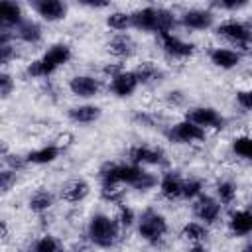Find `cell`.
<instances>
[{
	"label": "cell",
	"instance_id": "6da1fadb",
	"mask_svg": "<svg viewBox=\"0 0 252 252\" xmlns=\"http://www.w3.org/2000/svg\"><path fill=\"white\" fill-rule=\"evenodd\" d=\"M173 18L167 10H156V8H144V10H138L134 16H132V24L138 26V28H144V30H158L159 33L161 32H169V26H171Z\"/></svg>",
	"mask_w": 252,
	"mask_h": 252
},
{
	"label": "cell",
	"instance_id": "7a4b0ae2",
	"mask_svg": "<svg viewBox=\"0 0 252 252\" xmlns=\"http://www.w3.org/2000/svg\"><path fill=\"white\" fill-rule=\"evenodd\" d=\"M69 47L67 45H53L39 61H35L32 67H30V73L32 75H49L53 73L59 65H63L67 59H69Z\"/></svg>",
	"mask_w": 252,
	"mask_h": 252
},
{
	"label": "cell",
	"instance_id": "3957f363",
	"mask_svg": "<svg viewBox=\"0 0 252 252\" xmlns=\"http://www.w3.org/2000/svg\"><path fill=\"white\" fill-rule=\"evenodd\" d=\"M89 236L98 246H110L116 238V224L102 215H96L89 224Z\"/></svg>",
	"mask_w": 252,
	"mask_h": 252
},
{
	"label": "cell",
	"instance_id": "277c9868",
	"mask_svg": "<svg viewBox=\"0 0 252 252\" xmlns=\"http://www.w3.org/2000/svg\"><path fill=\"white\" fill-rule=\"evenodd\" d=\"M165 232V220L158 213H146L140 222V234L146 240H158Z\"/></svg>",
	"mask_w": 252,
	"mask_h": 252
},
{
	"label": "cell",
	"instance_id": "5b68a950",
	"mask_svg": "<svg viewBox=\"0 0 252 252\" xmlns=\"http://www.w3.org/2000/svg\"><path fill=\"white\" fill-rule=\"evenodd\" d=\"M35 10L39 12V16H43L45 20L49 22H55V20H61L65 16V4H61L59 0H39L33 4Z\"/></svg>",
	"mask_w": 252,
	"mask_h": 252
},
{
	"label": "cell",
	"instance_id": "8992f818",
	"mask_svg": "<svg viewBox=\"0 0 252 252\" xmlns=\"http://www.w3.org/2000/svg\"><path fill=\"white\" fill-rule=\"evenodd\" d=\"M138 81H140V77L136 73H118L112 79V91L118 96H128L130 93H134Z\"/></svg>",
	"mask_w": 252,
	"mask_h": 252
},
{
	"label": "cell",
	"instance_id": "52a82bcc",
	"mask_svg": "<svg viewBox=\"0 0 252 252\" xmlns=\"http://www.w3.org/2000/svg\"><path fill=\"white\" fill-rule=\"evenodd\" d=\"M189 122L197 124V126H215L219 128V124H222V118L217 114V110L213 108H195L193 112H189Z\"/></svg>",
	"mask_w": 252,
	"mask_h": 252
},
{
	"label": "cell",
	"instance_id": "ba28073f",
	"mask_svg": "<svg viewBox=\"0 0 252 252\" xmlns=\"http://www.w3.org/2000/svg\"><path fill=\"white\" fill-rule=\"evenodd\" d=\"M171 136H173L175 140H179V142H193V140H201V138L205 136V132H203L201 126H197V124H193V122L187 120V122L177 124V126L173 128Z\"/></svg>",
	"mask_w": 252,
	"mask_h": 252
},
{
	"label": "cell",
	"instance_id": "9c48e42d",
	"mask_svg": "<svg viewBox=\"0 0 252 252\" xmlns=\"http://www.w3.org/2000/svg\"><path fill=\"white\" fill-rule=\"evenodd\" d=\"M161 41H163V47L171 53V55H179V57H185L193 51V45L191 43H185L181 41L179 37L171 35L169 32H161Z\"/></svg>",
	"mask_w": 252,
	"mask_h": 252
},
{
	"label": "cell",
	"instance_id": "30bf717a",
	"mask_svg": "<svg viewBox=\"0 0 252 252\" xmlns=\"http://www.w3.org/2000/svg\"><path fill=\"white\" fill-rule=\"evenodd\" d=\"M69 87L77 96H94L98 91V83L93 77H75L71 79Z\"/></svg>",
	"mask_w": 252,
	"mask_h": 252
},
{
	"label": "cell",
	"instance_id": "8fae6325",
	"mask_svg": "<svg viewBox=\"0 0 252 252\" xmlns=\"http://www.w3.org/2000/svg\"><path fill=\"white\" fill-rule=\"evenodd\" d=\"M219 32H220L222 35H226L228 39H232V41L244 43V41L250 39V30H248L244 24H240V22H226V24H222V26L219 28Z\"/></svg>",
	"mask_w": 252,
	"mask_h": 252
},
{
	"label": "cell",
	"instance_id": "7c38bea8",
	"mask_svg": "<svg viewBox=\"0 0 252 252\" xmlns=\"http://www.w3.org/2000/svg\"><path fill=\"white\" fill-rule=\"evenodd\" d=\"M211 22H213V14L205 12V10H189L183 14V24L189 28H195V30H203V28L211 26Z\"/></svg>",
	"mask_w": 252,
	"mask_h": 252
},
{
	"label": "cell",
	"instance_id": "4fadbf2b",
	"mask_svg": "<svg viewBox=\"0 0 252 252\" xmlns=\"http://www.w3.org/2000/svg\"><path fill=\"white\" fill-rule=\"evenodd\" d=\"M0 20L2 24H8V26H14V24H22V10L16 2H10V0H4L0 2Z\"/></svg>",
	"mask_w": 252,
	"mask_h": 252
},
{
	"label": "cell",
	"instance_id": "5bb4252c",
	"mask_svg": "<svg viewBox=\"0 0 252 252\" xmlns=\"http://www.w3.org/2000/svg\"><path fill=\"white\" fill-rule=\"evenodd\" d=\"M195 213H197L199 219L211 222V220H215L217 215H219V205H217V201H213L211 197H201V199L197 201V205H195Z\"/></svg>",
	"mask_w": 252,
	"mask_h": 252
},
{
	"label": "cell",
	"instance_id": "9a60e30c",
	"mask_svg": "<svg viewBox=\"0 0 252 252\" xmlns=\"http://www.w3.org/2000/svg\"><path fill=\"white\" fill-rule=\"evenodd\" d=\"M230 228L236 234H248L252 232V213L250 211H238L230 219Z\"/></svg>",
	"mask_w": 252,
	"mask_h": 252
},
{
	"label": "cell",
	"instance_id": "2e32d148",
	"mask_svg": "<svg viewBox=\"0 0 252 252\" xmlns=\"http://www.w3.org/2000/svg\"><path fill=\"white\" fill-rule=\"evenodd\" d=\"M211 59H213L215 65H219L222 69H230V67H234L240 61V55L230 51V49H215L211 53Z\"/></svg>",
	"mask_w": 252,
	"mask_h": 252
},
{
	"label": "cell",
	"instance_id": "e0dca14e",
	"mask_svg": "<svg viewBox=\"0 0 252 252\" xmlns=\"http://www.w3.org/2000/svg\"><path fill=\"white\" fill-rule=\"evenodd\" d=\"M100 116V110L96 106H77L71 110V118L77 122H93Z\"/></svg>",
	"mask_w": 252,
	"mask_h": 252
},
{
	"label": "cell",
	"instance_id": "ac0fdd59",
	"mask_svg": "<svg viewBox=\"0 0 252 252\" xmlns=\"http://www.w3.org/2000/svg\"><path fill=\"white\" fill-rule=\"evenodd\" d=\"M132 159L142 161V163H158L161 159V154L158 150H150V148H134L132 150Z\"/></svg>",
	"mask_w": 252,
	"mask_h": 252
},
{
	"label": "cell",
	"instance_id": "d6986e66",
	"mask_svg": "<svg viewBox=\"0 0 252 252\" xmlns=\"http://www.w3.org/2000/svg\"><path fill=\"white\" fill-rule=\"evenodd\" d=\"M161 193L165 195V197H179V195H183V183L177 179V177H173V175H167L163 181H161Z\"/></svg>",
	"mask_w": 252,
	"mask_h": 252
},
{
	"label": "cell",
	"instance_id": "ffe728a7",
	"mask_svg": "<svg viewBox=\"0 0 252 252\" xmlns=\"http://www.w3.org/2000/svg\"><path fill=\"white\" fill-rule=\"evenodd\" d=\"M57 154H59V150L55 146H47V148H41L37 152H32L28 156V159L33 163H47V161H53L57 158Z\"/></svg>",
	"mask_w": 252,
	"mask_h": 252
},
{
	"label": "cell",
	"instance_id": "44dd1931",
	"mask_svg": "<svg viewBox=\"0 0 252 252\" xmlns=\"http://www.w3.org/2000/svg\"><path fill=\"white\" fill-rule=\"evenodd\" d=\"M18 35L24 39V41H37L41 32H39V26L33 24V22H22L18 26Z\"/></svg>",
	"mask_w": 252,
	"mask_h": 252
},
{
	"label": "cell",
	"instance_id": "7402d4cb",
	"mask_svg": "<svg viewBox=\"0 0 252 252\" xmlns=\"http://www.w3.org/2000/svg\"><path fill=\"white\" fill-rule=\"evenodd\" d=\"M87 191H89L87 183H83V181H75L73 185H69V187L65 189L63 197H65L67 201H79V199H83V197L87 195Z\"/></svg>",
	"mask_w": 252,
	"mask_h": 252
},
{
	"label": "cell",
	"instance_id": "603a6c76",
	"mask_svg": "<svg viewBox=\"0 0 252 252\" xmlns=\"http://www.w3.org/2000/svg\"><path fill=\"white\" fill-rule=\"evenodd\" d=\"M234 152L246 159H252V138H236L232 144Z\"/></svg>",
	"mask_w": 252,
	"mask_h": 252
},
{
	"label": "cell",
	"instance_id": "cb8c5ba5",
	"mask_svg": "<svg viewBox=\"0 0 252 252\" xmlns=\"http://www.w3.org/2000/svg\"><path fill=\"white\" fill-rule=\"evenodd\" d=\"M49 205H51V195L45 193V191H39V193H35V195L30 199V207H32L33 211H43V209H47Z\"/></svg>",
	"mask_w": 252,
	"mask_h": 252
},
{
	"label": "cell",
	"instance_id": "d4e9b609",
	"mask_svg": "<svg viewBox=\"0 0 252 252\" xmlns=\"http://www.w3.org/2000/svg\"><path fill=\"white\" fill-rule=\"evenodd\" d=\"M130 22H132V16L122 14V12H116V14H110L108 16V26L114 28V30H124Z\"/></svg>",
	"mask_w": 252,
	"mask_h": 252
},
{
	"label": "cell",
	"instance_id": "484cf974",
	"mask_svg": "<svg viewBox=\"0 0 252 252\" xmlns=\"http://www.w3.org/2000/svg\"><path fill=\"white\" fill-rule=\"evenodd\" d=\"M185 236L191 238V240H203L207 236V230L201 224H197V222H189L185 226Z\"/></svg>",
	"mask_w": 252,
	"mask_h": 252
},
{
	"label": "cell",
	"instance_id": "4316f807",
	"mask_svg": "<svg viewBox=\"0 0 252 252\" xmlns=\"http://www.w3.org/2000/svg\"><path fill=\"white\" fill-rule=\"evenodd\" d=\"M35 252H59V246H57V242L51 236H43L35 244Z\"/></svg>",
	"mask_w": 252,
	"mask_h": 252
},
{
	"label": "cell",
	"instance_id": "83f0119b",
	"mask_svg": "<svg viewBox=\"0 0 252 252\" xmlns=\"http://www.w3.org/2000/svg\"><path fill=\"white\" fill-rule=\"evenodd\" d=\"M110 49H112L114 53H118V55H122V53H128V51H130V39H128V37H124V35H120V37L112 39V43H110Z\"/></svg>",
	"mask_w": 252,
	"mask_h": 252
},
{
	"label": "cell",
	"instance_id": "f1b7e54d",
	"mask_svg": "<svg viewBox=\"0 0 252 252\" xmlns=\"http://www.w3.org/2000/svg\"><path fill=\"white\" fill-rule=\"evenodd\" d=\"M217 191H219L220 201H224V203H230V201L234 199V187H232L230 183H220Z\"/></svg>",
	"mask_w": 252,
	"mask_h": 252
},
{
	"label": "cell",
	"instance_id": "f546056e",
	"mask_svg": "<svg viewBox=\"0 0 252 252\" xmlns=\"http://www.w3.org/2000/svg\"><path fill=\"white\" fill-rule=\"evenodd\" d=\"M199 189H201V183H199V181L183 183V195H185V197H193V195H197Z\"/></svg>",
	"mask_w": 252,
	"mask_h": 252
},
{
	"label": "cell",
	"instance_id": "4dcf8cb0",
	"mask_svg": "<svg viewBox=\"0 0 252 252\" xmlns=\"http://www.w3.org/2000/svg\"><path fill=\"white\" fill-rule=\"evenodd\" d=\"M238 102L244 108H252V91H240L238 93Z\"/></svg>",
	"mask_w": 252,
	"mask_h": 252
},
{
	"label": "cell",
	"instance_id": "1f68e13d",
	"mask_svg": "<svg viewBox=\"0 0 252 252\" xmlns=\"http://www.w3.org/2000/svg\"><path fill=\"white\" fill-rule=\"evenodd\" d=\"M0 83H2V94H4V96H8V93H10V87H12V81H10V77H8V75H2Z\"/></svg>",
	"mask_w": 252,
	"mask_h": 252
},
{
	"label": "cell",
	"instance_id": "d6a6232c",
	"mask_svg": "<svg viewBox=\"0 0 252 252\" xmlns=\"http://www.w3.org/2000/svg\"><path fill=\"white\" fill-rule=\"evenodd\" d=\"M122 222H124V224H130V222H132V211H130V209H124V213H122Z\"/></svg>",
	"mask_w": 252,
	"mask_h": 252
},
{
	"label": "cell",
	"instance_id": "836d02e7",
	"mask_svg": "<svg viewBox=\"0 0 252 252\" xmlns=\"http://www.w3.org/2000/svg\"><path fill=\"white\" fill-rule=\"evenodd\" d=\"M191 252H205V250H203V246H195Z\"/></svg>",
	"mask_w": 252,
	"mask_h": 252
},
{
	"label": "cell",
	"instance_id": "e575fe53",
	"mask_svg": "<svg viewBox=\"0 0 252 252\" xmlns=\"http://www.w3.org/2000/svg\"><path fill=\"white\" fill-rule=\"evenodd\" d=\"M244 252H252V244H248V246L244 248Z\"/></svg>",
	"mask_w": 252,
	"mask_h": 252
}]
</instances>
